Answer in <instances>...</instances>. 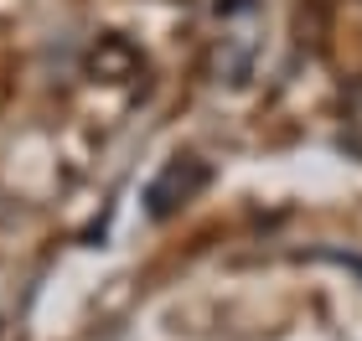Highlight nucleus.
<instances>
[{"mask_svg":"<svg viewBox=\"0 0 362 341\" xmlns=\"http://www.w3.org/2000/svg\"><path fill=\"white\" fill-rule=\"evenodd\" d=\"M202 186H207V166L192 160V155H176L171 166L145 186V207H151V217H171L176 207H187Z\"/></svg>","mask_w":362,"mask_h":341,"instance_id":"1","label":"nucleus"}]
</instances>
